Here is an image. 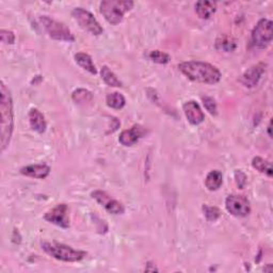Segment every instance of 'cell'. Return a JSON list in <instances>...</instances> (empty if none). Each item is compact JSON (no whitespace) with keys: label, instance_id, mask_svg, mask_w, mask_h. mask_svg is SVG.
<instances>
[{"label":"cell","instance_id":"cell-1","mask_svg":"<svg viewBox=\"0 0 273 273\" xmlns=\"http://www.w3.org/2000/svg\"><path fill=\"white\" fill-rule=\"evenodd\" d=\"M181 72L190 80L206 85L218 84L221 79L220 70L210 63L203 61H188L179 65Z\"/></svg>","mask_w":273,"mask_h":273},{"label":"cell","instance_id":"cell-2","mask_svg":"<svg viewBox=\"0 0 273 273\" xmlns=\"http://www.w3.org/2000/svg\"><path fill=\"white\" fill-rule=\"evenodd\" d=\"M0 113H2V133H0V144H2V151L4 152L9 143L13 133L14 125V116H13V103H12V96L10 90L2 81L0 85Z\"/></svg>","mask_w":273,"mask_h":273},{"label":"cell","instance_id":"cell-3","mask_svg":"<svg viewBox=\"0 0 273 273\" xmlns=\"http://www.w3.org/2000/svg\"><path fill=\"white\" fill-rule=\"evenodd\" d=\"M43 250L49 256L65 263L80 262L87 256V252L75 250L72 246L58 242H45L42 244Z\"/></svg>","mask_w":273,"mask_h":273},{"label":"cell","instance_id":"cell-4","mask_svg":"<svg viewBox=\"0 0 273 273\" xmlns=\"http://www.w3.org/2000/svg\"><path fill=\"white\" fill-rule=\"evenodd\" d=\"M133 2H124V0H105L101 3V13L105 19L111 25H117L123 20L124 14L134 7Z\"/></svg>","mask_w":273,"mask_h":273},{"label":"cell","instance_id":"cell-5","mask_svg":"<svg viewBox=\"0 0 273 273\" xmlns=\"http://www.w3.org/2000/svg\"><path fill=\"white\" fill-rule=\"evenodd\" d=\"M40 21L46 32L49 34V37L57 41H64V42H74L75 37L70 32V30L64 25L63 22L55 20L48 16H41Z\"/></svg>","mask_w":273,"mask_h":273},{"label":"cell","instance_id":"cell-6","mask_svg":"<svg viewBox=\"0 0 273 273\" xmlns=\"http://www.w3.org/2000/svg\"><path fill=\"white\" fill-rule=\"evenodd\" d=\"M273 38V23L268 18L260 19L252 31V43L255 47L265 49Z\"/></svg>","mask_w":273,"mask_h":273},{"label":"cell","instance_id":"cell-7","mask_svg":"<svg viewBox=\"0 0 273 273\" xmlns=\"http://www.w3.org/2000/svg\"><path fill=\"white\" fill-rule=\"evenodd\" d=\"M72 15L79 23V26L89 33L93 35H101L104 32L103 27L91 12L82 8H75L72 12Z\"/></svg>","mask_w":273,"mask_h":273},{"label":"cell","instance_id":"cell-8","mask_svg":"<svg viewBox=\"0 0 273 273\" xmlns=\"http://www.w3.org/2000/svg\"><path fill=\"white\" fill-rule=\"evenodd\" d=\"M225 207L235 217H245L250 213V203L242 195H230L225 201Z\"/></svg>","mask_w":273,"mask_h":273},{"label":"cell","instance_id":"cell-9","mask_svg":"<svg viewBox=\"0 0 273 273\" xmlns=\"http://www.w3.org/2000/svg\"><path fill=\"white\" fill-rule=\"evenodd\" d=\"M91 196L109 213H112V215H122L125 211L124 206L120 202L112 198L108 193L102 191V190H95V191L91 193Z\"/></svg>","mask_w":273,"mask_h":273},{"label":"cell","instance_id":"cell-10","mask_svg":"<svg viewBox=\"0 0 273 273\" xmlns=\"http://www.w3.org/2000/svg\"><path fill=\"white\" fill-rule=\"evenodd\" d=\"M44 219L53 224L58 225V227H60L62 229H67L69 227L67 205L58 204L55 208L45 213Z\"/></svg>","mask_w":273,"mask_h":273},{"label":"cell","instance_id":"cell-11","mask_svg":"<svg viewBox=\"0 0 273 273\" xmlns=\"http://www.w3.org/2000/svg\"><path fill=\"white\" fill-rule=\"evenodd\" d=\"M265 67L266 65L264 63H258L247 68L239 79L240 84H242L245 88H254L264 75Z\"/></svg>","mask_w":273,"mask_h":273},{"label":"cell","instance_id":"cell-12","mask_svg":"<svg viewBox=\"0 0 273 273\" xmlns=\"http://www.w3.org/2000/svg\"><path fill=\"white\" fill-rule=\"evenodd\" d=\"M147 133V130L139 124L134 125L132 128L126 129L118 138V142L124 146H132L139 141L143 136H145Z\"/></svg>","mask_w":273,"mask_h":273},{"label":"cell","instance_id":"cell-13","mask_svg":"<svg viewBox=\"0 0 273 273\" xmlns=\"http://www.w3.org/2000/svg\"><path fill=\"white\" fill-rule=\"evenodd\" d=\"M184 112L187 117V120L190 124L192 125H198L201 123H203L205 120V114L202 111L201 107L198 104L194 101H189L185 103L184 105Z\"/></svg>","mask_w":273,"mask_h":273},{"label":"cell","instance_id":"cell-14","mask_svg":"<svg viewBox=\"0 0 273 273\" xmlns=\"http://www.w3.org/2000/svg\"><path fill=\"white\" fill-rule=\"evenodd\" d=\"M20 173L25 176L32 177V179L43 180V179H46V177L49 175L51 168L45 163L30 164V165H27V167L21 168Z\"/></svg>","mask_w":273,"mask_h":273},{"label":"cell","instance_id":"cell-15","mask_svg":"<svg viewBox=\"0 0 273 273\" xmlns=\"http://www.w3.org/2000/svg\"><path fill=\"white\" fill-rule=\"evenodd\" d=\"M29 123H30V126L34 130V132H37L39 134H43L46 130V127H47V124H46L43 113L40 112L38 109H31L30 110Z\"/></svg>","mask_w":273,"mask_h":273},{"label":"cell","instance_id":"cell-16","mask_svg":"<svg viewBox=\"0 0 273 273\" xmlns=\"http://www.w3.org/2000/svg\"><path fill=\"white\" fill-rule=\"evenodd\" d=\"M217 10V4L213 2H205V0H201L195 4V12L202 19H208L210 18Z\"/></svg>","mask_w":273,"mask_h":273},{"label":"cell","instance_id":"cell-17","mask_svg":"<svg viewBox=\"0 0 273 273\" xmlns=\"http://www.w3.org/2000/svg\"><path fill=\"white\" fill-rule=\"evenodd\" d=\"M75 61L77 62V64L79 66H81L84 69L88 70V72L92 75H96L97 74V70L96 67H95L93 61H92V58L85 53H78L75 55Z\"/></svg>","mask_w":273,"mask_h":273},{"label":"cell","instance_id":"cell-18","mask_svg":"<svg viewBox=\"0 0 273 273\" xmlns=\"http://www.w3.org/2000/svg\"><path fill=\"white\" fill-rule=\"evenodd\" d=\"M223 183V176L222 173L218 170L211 171L205 180V186L209 191H216L218 190Z\"/></svg>","mask_w":273,"mask_h":273},{"label":"cell","instance_id":"cell-19","mask_svg":"<svg viewBox=\"0 0 273 273\" xmlns=\"http://www.w3.org/2000/svg\"><path fill=\"white\" fill-rule=\"evenodd\" d=\"M236 41L233 38L229 37V35H220L216 41V48L220 52L231 53L236 49Z\"/></svg>","mask_w":273,"mask_h":273},{"label":"cell","instance_id":"cell-20","mask_svg":"<svg viewBox=\"0 0 273 273\" xmlns=\"http://www.w3.org/2000/svg\"><path fill=\"white\" fill-rule=\"evenodd\" d=\"M101 75H102L103 80L108 86L115 87V88L122 87V82L120 81V79L116 77V75L112 72V70L108 66H106V65L103 66V68L101 70Z\"/></svg>","mask_w":273,"mask_h":273},{"label":"cell","instance_id":"cell-21","mask_svg":"<svg viewBox=\"0 0 273 273\" xmlns=\"http://www.w3.org/2000/svg\"><path fill=\"white\" fill-rule=\"evenodd\" d=\"M106 103L107 105H108V107H110V108L122 109L126 104V101L122 94L114 92V93H110L107 95Z\"/></svg>","mask_w":273,"mask_h":273},{"label":"cell","instance_id":"cell-22","mask_svg":"<svg viewBox=\"0 0 273 273\" xmlns=\"http://www.w3.org/2000/svg\"><path fill=\"white\" fill-rule=\"evenodd\" d=\"M252 165H253L254 169H256L260 173H265L269 177L272 176L271 163L268 162L267 160H265L264 158H262V157H254L253 160H252Z\"/></svg>","mask_w":273,"mask_h":273},{"label":"cell","instance_id":"cell-23","mask_svg":"<svg viewBox=\"0 0 273 273\" xmlns=\"http://www.w3.org/2000/svg\"><path fill=\"white\" fill-rule=\"evenodd\" d=\"M72 97L74 100V102L76 104H79V105H85L87 103H90L93 98L92 96V93L88 90H85V89H78L76 90L73 95H72Z\"/></svg>","mask_w":273,"mask_h":273},{"label":"cell","instance_id":"cell-24","mask_svg":"<svg viewBox=\"0 0 273 273\" xmlns=\"http://www.w3.org/2000/svg\"><path fill=\"white\" fill-rule=\"evenodd\" d=\"M148 58L151 59L153 62L159 63V64H167L171 60V57L168 54L162 53L160 51H153V52H151L150 55H148Z\"/></svg>","mask_w":273,"mask_h":273},{"label":"cell","instance_id":"cell-25","mask_svg":"<svg viewBox=\"0 0 273 273\" xmlns=\"http://www.w3.org/2000/svg\"><path fill=\"white\" fill-rule=\"evenodd\" d=\"M203 210L205 212V217L208 221H216L221 216V212L217 207H211V206L205 205L203 207Z\"/></svg>","mask_w":273,"mask_h":273},{"label":"cell","instance_id":"cell-26","mask_svg":"<svg viewBox=\"0 0 273 273\" xmlns=\"http://www.w3.org/2000/svg\"><path fill=\"white\" fill-rule=\"evenodd\" d=\"M0 37H2V42L5 44H14L15 42V35L12 31L3 29L0 32Z\"/></svg>","mask_w":273,"mask_h":273},{"label":"cell","instance_id":"cell-27","mask_svg":"<svg viewBox=\"0 0 273 273\" xmlns=\"http://www.w3.org/2000/svg\"><path fill=\"white\" fill-rule=\"evenodd\" d=\"M203 103H204L206 110L210 114H217V104H216L215 100L211 98V97H204Z\"/></svg>","mask_w":273,"mask_h":273},{"label":"cell","instance_id":"cell-28","mask_svg":"<svg viewBox=\"0 0 273 273\" xmlns=\"http://www.w3.org/2000/svg\"><path fill=\"white\" fill-rule=\"evenodd\" d=\"M235 179H236L237 185H238V187L240 189H242L244 187V185L246 184V176L241 171H236L235 172Z\"/></svg>","mask_w":273,"mask_h":273},{"label":"cell","instance_id":"cell-29","mask_svg":"<svg viewBox=\"0 0 273 273\" xmlns=\"http://www.w3.org/2000/svg\"><path fill=\"white\" fill-rule=\"evenodd\" d=\"M268 133H269V136L271 137L272 135H271V123L269 124V127H268Z\"/></svg>","mask_w":273,"mask_h":273}]
</instances>
